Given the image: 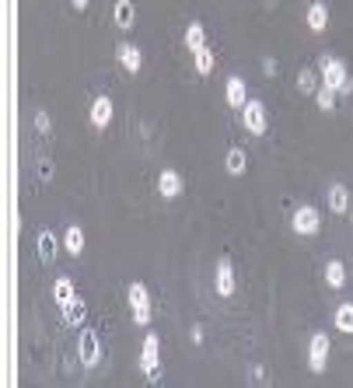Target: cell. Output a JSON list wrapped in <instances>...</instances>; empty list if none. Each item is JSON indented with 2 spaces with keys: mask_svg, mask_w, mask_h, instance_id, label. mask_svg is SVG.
I'll return each instance as SVG.
<instances>
[{
  "mask_svg": "<svg viewBox=\"0 0 353 388\" xmlns=\"http://www.w3.org/2000/svg\"><path fill=\"white\" fill-rule=\"evenodd\" d=\"M158 367H161V336L158 332H147V340L140 347V371L151 381H158Z\"/></svg>",
  "mask_w": 353,
  "mask_h": 388,
  "instance_id": "5",
  "label": "cell"
},
{
  "mask_svg": "<svg viewBox=\"0 0 353 388\" xmlns=\"http://www.w3.org/2000/svg\"><path fill=\"white\" fill-rule=\"evenodd\" d=\"M35 130L46 137V133H53V119H49V113H42V108H39V113H35Z\"/></svg>",
  "mask_w": 353,
  "mask_h": 388,
  "instance_id": "27",
  "label": "cell"
},
{
  "mask_svg": "<svg viewBox=\"0 0 353 388\" xmlns=\"http://www.w3.org/2000/svg\"><path fill=\"white\" fill-rule=\"evenodd\" d=\"M60 315H64V325H70V329L84 325V315H88V304H84V298L77 294L70 304H64V308H60Z\"/></svg>",
  "mask_w": 353,
  "mask_h": 388,
  "instance_id": "19",
  "label": "cell"
},
{
  "mask_svg": "<svg viewBox=\"0 0 353 388\" xmlns=\"http://www.w3.org/2000/svg\"><path fill=\"white\" fill-rule=\"evenodd\" d=\"M39 259L42 262H53V255H56V235L53 231H39Z\"/></svg>",
  "mask_w": 353,
  "mask_h": 388,
  "instance_id": "25",
  "label": "cell"
},
{
  "mask_svg": "<svg viewBox=\"0 0 353 388\" xmlns=\"http://www.w3.org/2000/svg\"><path fill=\"white\" fill-rule=\"evenodd\" d=\"M242 126L252 133V137H263L269 130V116H266V105L259 98H249L245 108H242Z\"/></svg>",
  "mask_w": 353,
  "mask_h": 388,
  "instance_id": "4",
  "label": "cell"
},
{
  "mask_svg": "<svg viewBox=\"0 0 353 388\" xmlns=\"http://www.w3.org/2000/svg\"><path fill=\"white\" fill-rule=\"evenodd\" d=\"M112 113H115V108H112V98L108 95H95V101H91V126L95 130H105L108 123H112Z\"/></svg>",
  "mask_w": 353,
  "mask_h": 388,
  "instance_id": "13",
  "label": "cell"
},
{
  "mask_svg": "<svg viewBox=\"0 0 353 388\" xmlns=\"http://www.w3.org/2000/svg\"><path fill=\"white\" fill-rule=\"evenodd\" d=\"M70 8H74V11H88L91 0H70Z\"/></svg>",
  "mask_w": 353,
  "mask_h": 388,
  "instance_id": "31",
  "label": "cell"
},
{
  "mask_svg": "<svg viewBox=\"0 0 353 388\" xmlns=\"http://www.w3.org/2000/svg\"><path fill=\"white\" fill-rule=\"evenodd\" d=\"M213 291L220 298H231L234 294V262H231V255H220L217 266H213Z\"/></svg>",
  "mask_w": 353,
  "mask_h": 388,
  "instance_id": "7",
  "label": "cell"
},
{
  "mask_svg": "<svg viewBox=\"0 0 353 388\" xmlns=\"http://www.w3.org/2000/svg\"><path fill=\"white\" fill-rule=\"evenodd\" d=\"M224 168H227V175H245V168H249V154L242 151V147H227V154H224Z\"/></svg>",
  "mask_w": 353,
  "mask_h": 388,
  "instance_id": "16",
  "label": "cell"
},
{
  "mask_svg": "<svg viewBox=\"0 0 353 388\" xmlns=\"http://www.w3.org/2000/svg\"><path fill=\"white\" fill-rule=\"evenodd\" d=\"M224 101H227L231 108H245V101H249V84H245V77L231 74V77L224 81Z\"/></svg>",
  "mask_w": 353,
  "mask_h": 388,
  "instance_id": "11",
  "label": "cell"
},
{
  "mask_svg": "<svg viewBox=\"0 0 353 388\" xmlns=\"http://www.w3.org/2000/svg\"><path fill=\"white\" fill-rule=\"evenodd\" d=\"M115 60H120V67H123L126 74H140L144 52H140V46H133V42H120V46H115Z\"/></svg>",
  "mask_w": 353,
  "mask_h": 388,
  "instance_id": "10",
  "label": "cell"
},
{
  "mask_svg": "<svg viewBox=\"0 0 353 388\" xmlns=\"http://www.w3.org/2000/svg\"><path fill=\"white\" fill-rule=\"evenodd\" d=\"M126 304H130V318H133V325H151V291L140 284V280H133L130 287H126Z\"/></svg>",
  "mask_w": 353,
  "mask_h": 388,
  "instance_id": "3",
  "label": "cell"
},
{
  "mask_svg": "<svg viewBox=\"0 0 353 388\" xmlns=\"http://www.w3.org/2000/svg\"><path fill=\"white\" fill-rule=\"evenodd\" d=\"M290 231L301 235V238H315V235L322 231V213H318V206L301 203L298 210L290 213Z\"/></svg>",
  "mask_w": 353,
  "mask_h": 388,
  "instance_id": "2",
  "label": "cell"
},
{
  "mask_svg": "<svg viewBox=\"0 0 353 388\" xmlns=\"http://www.w3.org/2000/svg\"><path fill=\"white\" fill-rule=\"evenodd\" d=\"M77 357H81L84 367H95V364L102 360V343H98V336H95L91 329L81 332V340H77Z\"/></svg>",
  "mask_w": 353,
  "mask_h": 388,
  "instance_id": "9",
  "label": "cell"
},
{
  "mask_svg": "<svg viewBox=\"0 0 353 388\" xmlns=\"http://www.w3.org/2000/svg\"><path fill=\"white\" fill-rule=\"evenodd\" d=\"M318 88H322L318 70H315V67H301V70H298V91H301V95H315Z\"/></svg>",
  "mask_w": 353,
  "mask_h": 388,
  "instance_id": "23",
  "label": "cell"
},
{
  "mask_svg": "<svg viewBox=\"0 0 353 388\" xmlns=\"http://www.w3.org/2000/svg\"><path fill=\"white\" fill-rule=\"evenodd\" d=\"M322 280H325V287L343 291V287H346V262H343V259H329L325 269H322Z\"/></svg>",
  "mask_w": 353,
  "mask_h": 388,
  "instance_id": "15",
  "label": "cell"
},
{
  "mask_svg": "<svg viewBox=\"0 0 353 388\" xmlns=\"http://www.w3.org/2000/svg\"><path fill=\"white\" fill-rule=\"evenodd\" d=\"M325 203H329V210H332V213H339V217H343V213L350 210V189H346L343 182H332V186H329Z\"/></svg>",
  "mask_w": 353,
  "mask_h": 388,
  "instance_id": "17",
  "label": "cell"
},
{
  "mask_svg": "<svg viewBox=\"0 0 353 388\" xmlns=\"http://www.w3.org/2000/svg\"><path fill=\"white\" fill-rule=\"evenodd\" d=\"M329 18H332V11H329L325 0H312L308 11H305V25H308L312 35H322V32L329 28Z\"/></svg>",
  "mask_w": 353,
  "mask_h": 388,
  "instance_id": "8",
  "label": "cell"
},
{
  "mask_svg": "<svg viewBox=\"0 0 353 388\" xmlns=\"http://www.w3.org/2000/svg\"><path fill=\"white\" fill-rule=\"evenodd\" d=\"M329 353H332V340L325 336V332H315V336L308 340V367L315 374H322L329 367Z\"/></svg>",
  "mask_w": 353,
  "mask_h": 388,
  "instance_id": "6",
  "label": "cell"
},
{
  "mask_svg": "<svg viewBox=\"0 0 353 388\" xmlns=\"http://www.w3.org/2000/svg\"><path fill=\"white\" fill-rule=\"evenodd\" d=\"M336 101H339V91H336V88H325V84H322V88L315 91V105L322 108V113H332Z\"/></svg>",
  "mask_w": 353,
  "mask_h": 388,
  "instance_id": "26",
  "label": "cell"
},
{
  "mask_svg": "<svg viewBox=\"0 0 353 388\" xmlns=\"http://www.w3.org/2000/svg\"><path fill=\"white\" fill-rule=\"evenodd\" d=\"M64 249H67V255H74V259L84 255V228H81V224H67V231H64Z\"/></svg>",
  "mask_w": 353,
  "mask_h": 388,
  "instance_id": "18",
  "label": "cell"
},
{
  "mask_svg": "<svg viewBox=\"0 0 353 388\" xmlns=\"http://www.w3.org/2000/svg\"><path fill=\"white\" fill-rule=\"evenodd\" d=\"M53 175H56L53 172V161H39V179L42 182H53Z\"/></svg>",
  "mask_w": 353,
  "mask_h": 388,
  "instance_id": "28",
  "label": "cell"
},
{
  "mask_svg": "<svg viewBox=\"0 0 353 388\" xmlns=\"http://www.w3.org/2000/svg\"><path fill=\"white\" fill-rule=\"evenodd\" d=\"M182 189H186V182H182L179 172H175V168H161V175H158V196H164V200H179Z\"/></svg>",
  "mask_w": 353,
  "mask_h": 388,
  "instance_id": "12",
  "label": "cell"
},
{
  "mask_svg": "<svg viewBox=\"0 0 353 388\" xmlns=\"http://www.w3.org/2000/svg\"><path fill=\"white\" fill-rule=\"evenodd\" d=\"M332 325H336L339 332H346V336H353V301L336 304V311H332Z\"/></svg>",
  "mask_w": 353,
  "mask_h": 388,
  "instance_id": "22",
  "label": "cell"
},
{
  "mask_svg": "<svg viewBox=\"0 0 353 388\" xmlns=\"http://www.w3.org/2000/svg\"><path fill=\"white\" fill-rule=\"evenodd\" d=\"M263 74H269V77H273V74H276V60H269V57H266V60H263Z\"/></svg>",
  "mask_w": 353,
  "mask_h": 388,
  "instance_id": "30",
  "label": "cell"
},
{
  "mask_svg": "<svg viewBox=\"0 0 353 388\" xmlns=\"http://www.w3.org/2000/svg\"><path fill=\"white\" fill-rule=\"evenodd\" d=\"M182 42H186V49H189V52H200V49L207 46V28H203V21H189V25H186Z\"/></svg>",
  "mask_w": 353,
  "mask_h": 388,
  "instance_id": "21",
  "label": "cell"
},
{
  "mask_svg": "<svg viewBox=\"0 0 353 388\" xmlns=\"http://www.w3.org/2000/svg\"><path fill=\"white\" fill-rule=\"evenodd\" d=\"M193 60H196V74H200V77H210V74H213V64H217V60H213V49H210V46H203L200 52H193Z\"/></svg>",
  "mask_w": 353,
  "mask_h": 388,
  "instance_id": "24",
  "label": "cell"
},
{
  "mask_svg": "<svg viewBox=\"0 0 353 388\" xmlns=\"http://www.w3.org/2000/svg\"><path fill=\"white\" fill-rule=\"evenodd\" d=\"M137 21V4L133 0H115V8H112V25L120 28V32H130Z\"/></svg>",
  "mask_w": 353,
  "mask_h": 388,
  "instance_id": "14",
  "label": "cell"
},
{
  "mask_svg": "<svg viewBox=\"0 0 353 388\" xmlns=\"http://www.w3.org/2000/svg\"><path fill=\"white\" fill-rule=\"evenodd\" d=\"M315 70H318V77H322L325 88H336L339 95H350V91H353L350 70H346V64L336 57V52H322L318 64H315Z\"/></svg>",
  "mask_w": 353,
  "mask_h": 388,
  "instance_id": "1",
  "label": "cell"
},
{
  "mask_svg": "<svg viewBox=\"0 0 353 388\" xmlns=\"http://www.w3.org/2000/svg\"><path fill=\"white\" fill-rule=\"evenodd\" d=\"M189 340H193L196 347L203 343V329H200V325H193V329H189Z\"/></svg>",
  "mask_w": 353,
  "mask_h": 388,
  "instance_id": "29",
  "label": "cell"
},
{
  "mask_svg": "<svg viewBox=\"0 0 353 388\" xmlns=\"http://www.w3.org/2000/svg\"><path fill=\"white\" fill-rule=\"evenodd\" d=\"M74 298H77V291H74V280H70V276H56V284H53V301H56V308L70 304Z\"/></svg>",
  "mask_w": 353,
  "mask_h": 388,
  "instance_id": "20",
  "label": "cell"
}]
</instances>
